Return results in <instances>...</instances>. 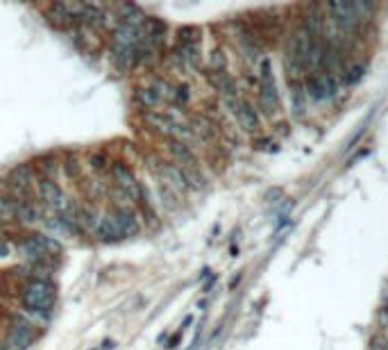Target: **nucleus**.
<instances>
[{
  "mask_svg": "<svg viewBox=\"0 0 388 350\" xmlns=\"http://www.w3.org/2000/svg\"><path fill=\"white\" fill-rule=\"evenodd\" d=\"M139 232H141V223H139L137 212H134V207H114L111 212L102 214L100 226L93 237L114 243V241L130 239V237Z\"/></svg>",
  "mask_w": 388,
  "mask_h": 350,
  "instance_id": "f257e3e1",
  "label": "nucleus"
},
{
  "mask_svg": "<svg viewBox=\"0 0 388 350\" xmlns=\"http://www.w3.org/2000/svg\"><path fill=\"white\" fill-rule=\"evenodd\" d=\"M55 300H57V289L52 282L27 280L23 292H21V303H23V307L34 325L48 321L52 307H55Z\"/></svg>",
  "mask_w": 388,
  "mask_h": 350,
  "instance_id": "f03ea898",
  "label": "nucleus"
},
{
  "mask_svg": "<svg viewBox=\"0 0 388 350\" xmlns=\"http://www.w3.org/2000/svg\"><path fill=\"white\" fill-rule=\"evenodd\" d=\"M16 250L30 264H50V259L62 255V243L48 234L36 232V234L25 237V239H21L16 243Z\"/></svg>",
  "mask_w": 388,
  "mask_h": 350,
  "instance_id": "7ed1b4c3",
  "label": "nucleus"
},
{
  "mask_svg": "<svg viewBox=\"0 0 388 350\" xmlns=\"http://www.w3.org/2000/svg\"><path fill=\"white\" fill-rule=\"evenodd\" d=\"M109 175H111V182H114V189L121 191L123 196H128L132 205L148 207V198H146L144 184L139 182V177L134 175V171L128 166V164H123V162L111 164Z\"/></svg>",
  "mask_w": 388,
  "mask_h": 350,
  "instance_id": "20e7f679",
  "label": "nucleus"
},
{
  "mask_svg": "<svg viewBox=\"0 0 388 350\" xmlns=\"http://www.w3.org/2000/svg\"><path fill=\"white\" fill-rule=\"evenodd\" d=\"M36 193H39L41 203L46 205L55 216H62V214L73 210V203L69 200V196L64 193V189L57 184V180L41 177V180L36 182Z\"/></svg>",
  "mask_w": 388,
  "mask_h": 350,
  "instance_id": "39448f33",
  "label": "nucleus"
},
{
  "mask_svg": "<svg viewBox=\"0 0 388 350\" xmlns=\"http://www.w3.org/2000/svg\"><path fill=\"white\" fill-rule=\"evenodd\" d=\"M259 105L266 114H275L279 107L277 87H275L273 69L268 59H261V66H259Z\"/></svg>",
  "mask_w": 388,
  "mask_h": 350,
  "instance_id": "423d86ee",
  "label": "nucleus"
},
{
  "mask_svg": "<svg viewBox=\"0 0 388 350\" xmlns=\"http://www.w3.org/2000/svg\"><path fill=\"white\" fill-rule=\"evenodd\" d=\"M225 105L227 109L232 111V116L236 118L238 128L250 132V135H255L259 130V114L257 109L250 105L248 100L241 98V96H232V98H225Z\"/></svg>",
  "mask_w": 388,
  "mask_h": 350,
  "instance_id": "0eeeda50",
  "label": "nucleus"
},
{
  "mask_svg": "<svg viewBox=\"0 0 388 350\" xmlns=\"http://www.w3.org/2000/svg\"><path fill=\"white\" fill-rule=\"evenodd\" d=\"M36 339V325L27 318H12L10 330H7L5 344L12 350H27Z\"/></svg>",
  "mask_w": 388,
  "mask_h": 350,
  "instance_id": "6e6552de",
  "label": "nucleus"
},
{
  "mask_svg": "<svg viewBox=\"0 0 388 350\" xmlns=\"http://www.w3.org/2000/svg\"><path fill=\"white\" fill-rule=\"evenodd\" d=\"M304 91H307V96L313 100H330L332 96H336L339 91V80L336 76H332V73L327 71L311 73L307 85H304Z\"/></svg>",
  "mask_w": 388,
  "mask_h": 350,
  "instance_id": "1a4fd4ad",
  "label": "nucleus"
},
{
  "mask_svg": "<svg viewBox=\"0 0 388 350\" xmlns=\"http://www.w3.org/2000/svg\"><path fill=\"white\" fill-rule=\"evenodd\" d=\"M166 151L173 157V164H177L186 173H200V164L196 153L191 151V146L186 141H177V139H166Z\"/></svg>",
  "mask_w": 388,
  "mask_h": 350,
  "instance_id": "9d476101",
  "label": "nucleus"
},
{
  "mask_svg": "<svg viewBox=\"0 0 388 350\" xmlns=\"http://www.w3.org/2000/svg\"><path fill=\"white\" fill-rule=\"evenodd\" d=\"M0 223H16V200L0 193Z\"/></svg>",
  "mask_w": 388,
  "mask_h": 350,
  "instance_id": "9b49d317",
  "label": "nucleus"
},
{
  "mask_svg": "<svg viewBox=\"0 0 388 350\" xmlns=\"http://www.w3.org/2000/svg\"><path fill=\"white\" fill-rule=\"evenodd\" d=\"M89 162H91V166H93L95 171H109V168H111L104 155H91V160H89Z\"/></svg>",
  "mask_w": 388,
  "mask_h": 350,
  "instance_id": "f8f14e48",
  "label": "nucleus"
},
{
  "mask_svg": "<svg viewBox=\"0 0 388 350\" xmlns=\"http://www.w3.org/2000/svg\"><path fill=\"white\" fill-rule=\"evenodd\" d=\"M0 228H3V223H0Z\"/></svg>",
  "mask_w": 388,
  "mask_h": 350,
  "instance_id": "ddd939ff",
  "label": "nucleus"
}]
</instances>
